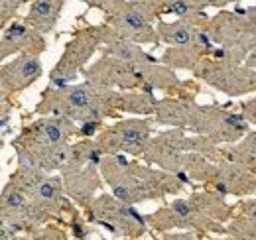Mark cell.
Segmentation results:
<instances>
[{
	"label": "cell",
	"instance_id": "obj_21",
	"mask_svg": "<svg viewBox=\"0 0 256 240\" xmlns=\"http://www.w3.org/2000/svg\"><path fill=\"white\" fill-rule=\"evenodd\" d=\"M64 0H34L30 2V8L24 16V22L40 34L54 32L62 12H64Z\"/></svg>",
	"mask_w": 256,
	"mask_h": 240
},
{
	"label": "cell",
	"instance_id": "obj_8",
	"mask_svg": "<svg viewBox=\"0 0 256 240\" xmlns=\"http://www.w3.org/2000/svg\"><path fill=\"white\" fill-rule=\"evenodd\" d=\"M89 224L102 226L116 240H140L150 232L146 214L134 205L118 201L112 193H100L95 201L83 210Z\"/></svg>",
	"mask_w": 256,
	"mask_h": 240
},
{
	"label": "cell",
	"instance_id": "obj_37",
	"mask_svg": "<svg viewBox=\"0 0 256 240\" xmlns=\"http://www.w3.org/2000/svg\"><path fill=\"white\" fill-rule=\"evenodd\" d=\"M140 240H142V238H140ZM152 240H154V238H152ZM156 240H158V238H156Z\"/></svg>",
	"mask_w": 256,
	"mask_h": 240
},
{
	"label": "cell",
	"instance_id": "obj_24",
	"mask_svg": "<svg viewBox=\"0 0 256 240\" xmlns=\"http://www.w3.org/2000/svg\"><path fill=\"white\" fill-rule=\"evenodd\" d=\"M223 162L256 172V130H250L240 142L232 146H223Z\"/></svg>",
	"mask_w": 256,
	"mask_h": 240
},
{
	"label": "cell",
	"instance_id": "obj_6",
	"mask_svg": "<svg viewBox=\"0 0 256 240\" xmlns=\"http://www.w3.org/2000/svg\"><path fill=\"white\" fill-rule=\"evenodd\" d=\"M203 32L215 44L211 60L228 61L236 65H244L256 42L254 32L244 14V6L240 4L232 8H223L213 14L203 26Z\"/></svg>",
	"mask_w": 256,
	"mask_h": 240
},
{
	"label": "cell",
	"instance_id": "obj_30",
	"mask_svg": "<svg viewBox=\"0 0 256 240\" xmlns=\"http://www.w3.org/2000/svg\"><path fill=\"white\" fill-rule=\"evenodd\" d=\"M234 214H240V216L248 218L256 226V197H250V199H244V201L236 203L234 205Z\"/></svg>",
	"mask_w": 256,
	"mask_h": 240
},
{
	"label": "cell",
	"instance_id": "obj_20",
	"mask_svg": "<svg viewBox=\"0 0 256 240\" xmlns=\"http://www.w3.org/2000/svg\"><path fill=\"white\" fill-rule=\"evenodd\" d=\"M156 32H158L160 42L166 44L168 48H186L201 38L203 28L188 20H174V22L160 20L156 22Z\"/></svg>",
	"mask_w": 256,
	"mask_h": 240
},
{
	"label": "cell",
	"instance_id": "obj_11",
	"mask_svg": "<svg viewBox=\"0 0 256 240\" xmlns=\"http://www.w3.org/2000/svg\"><path fill=\"white\" fill-rule=\"evenodd\" d=\"M193 77L230 98H240L256 92V71L246 65L207 58L197 65Z\"/></svg>",
	"mask_w": 256,
	"mask_h": 240
},
{
	"label": "cell",
	"instance_id": "obj_2",
	"mask_svg": "<svg viewBox=\"0 0 256 240\" xmlns=\"http://www.w3.org/2000/svg\"><path fill=\"white\" fill-rule=\"evenodd\" d=\"M100 176L118 201L134 207L146 201H158L168 195H180L186 187L195 185L188 176L180 178L162 172L138 160H130L128 156H104Z\"/></svg>",
	"mask_w": 256,
	"mask_h": 240
},
{
	"label": "cell",
	"instance_id": "obj_22",
	"mask_svg": "<svg viewBox=\"0 0 256 240\" xmlns=\"http://www.w3.org/2000/svg\"><path fill=\"white\" fill-rule=\"evenodd\" d=\"M102 54L106 56H112L116 60L124 61L128 65H134V67H142V65H152V63H158L160 60H156L152 54H148L146 50H142V46L120 38L116 32L112 30L106 46L102 48Z\"/></svg>",
	"mask_w": 256,
	"mask_h": 240
},
{
	"label": "cell",
	"instance_id": "obj_31",
	"mask_svg": "<svg viewBox=\"0 0 256 240\" xmlns=\"http://www.w3.org/2000/svg\"><path fill=\"white\" fill-rule=\"evenodd\" d=\"M238 108H240V114L246 118V122L256 128V94L248 100H240Z\"/></svg>",
	"mask_w": 256,
	"mask_h": 240
},
{
	"label": "cell",
	"instance_id": "obj_3",
	"mask_svg": "<svg viewBox=\"0 0 256 240\" xmlns=\"http://www.w3.org/2000/svg\"><path fill=\"white\" fill-rule=\"evenodd\" d=\"M77 124L60 116H38L24 124L20 134L10 140L16 166L38 168L46 174H62L71 158V138Z\"/></svg>",
	"mask_w": 256,
	"mask_h": 240
},
{
	"label": "cell",
	"instance_id": "obj_9",
	"mask_svg": "<svg viewBox=\"0 0 256 240\" xmlns=\"http://www.w3.org/2000/svg\"><path fill=\"white\" fill-rule=\"evenodd\" d=\"M188 130L195 136L209 138L217 146H232L250 132V124L240 112L226 106L199 104Z\"/></svg>",
	"mask_w": 256,
	"mask_h": 240
},
{
	"label": "cell",
	"instance_id": "obj_19",
	"mask_svg": "<svg viewBox=\"0 0 256 240\" xmlns=\"http://www.w3.org/2000/svg\"><path fill=\"white\" fill-rule=\"evenodd\" d=\"M199 102L182 96H164L158 98L154 124L166 126L168 130H188Z\"/></svg>",
	"mask_w": 256,
	"mask_h": 240
},
{
	"label": "cell",
	"instance_id": "obj_18",
	"mask_svg": "<svg viewBox=\"0 0 256 240\" xmlns=\"http://www.w3.org/2000/svg\"><path fill=\"white\" fill-rule=\"evenodd\" d=\"M215 52V44L209 40V36L203 32L201 38L186 48H168L160 58V63L170 67V69H186V71H195L197 65L203 60L211 58V54Z\"/></svg>",
	"mask_w": 256,
	"mask_h": 240
},
{
	"label": "cell",
	"instance_id": "obj_15",
	"mask_svg": "<svg viewBox=\"0 0 256 240\" xmlns=\"http://www.w3.org/2000/svg\"><path fill=\"white\" fill-rule=\"evenodd\" d=\"M48 48L44 34L30 28L24 20H14L6 28H2L0 34V58L2 63H6L8 58H18V56H36L44 54Z\"/></svg>",
	"mask_w": 256,
	"mask_h": 240
},
{
	"label": "cell",
	"instance_id": "obj_13",
	"mask_svg": "<svg viewBox=\"0 0 256 240\" xmlns=\"http://www.w3.org/2000/svg\"><path fill=\"white\" fill-rule=\"evenodd\" d=\"M188 130H164L154 134V138L150 140L148 148L144 152L142 160L148 166H156L162 172L174 174V176H186L184 168H186V158L190 154V134H186Z\"/></svg>",
	"mask_w": 256,
	"mask_h": 240
},
{
	"label": "cell",
	"instance_id": "obj_36",
	"mask_svg": "<svg viewBox=\"0 0 256 240\" xmlns=\"http://www.w3.org/2000/svg\"><path fill=\"white\" fill-rule=\"evenodd\" d=\"M20 240H32V238H30V236H22Z\"/></svg>",
	"mask_w": 256,
	"mask_h": 240
},
{
	"label": "cell",
	"instance_id": "obj_27",
	"mask_svg": "<svg viewBox=\"0 0 256 240\" xmlns=\"http://www.w3.org/2000/svg\"><path fill=\"white\" fill-rule=\"evenodd\" d=\"M24 4H26L24 0H2L0 2V24H2V28H6L10 22L16 20V14Z\"/></svg>",
	"mask_w": 256,
	"mask_h": 240
},
{
	"label": "cell",
	"instance_id": "obj_1",
	"mask_svg": "<svg viewBox=\"0 0 256 240\" xmlns=\"http://www.w3.org/2000/svg\"><path fill=\"white\" fill-rule=\"evenodd\" d=\"M234 216V205L207 189L188 197H176L146 214L150 232H195L199 236H226V224Z\"/></svg>",
	"mask_w": 256,
	"mask_h": 240
},
{
	"label": "cell",
	"instance_id": "obj_12",
	"mask_svg": "<svg viewBox=\"0 0 256 240\" xmlns=\"http://www.w3.org/2000/svg\"><path fill=\"white\" fill-rule=\"evenodd\" d=\"M85 81L93 83L100 89L106 90H118V92H134L142 90L144 92V77L140 75L138 67L128 65L124 61L116 60L112 56L102 54L96 61H93L85 73Z\"/></svg>",
	"mask_w": 256,
	"mask_h": 240
},
{
	"label": "cell",
	"instance_id": "obj_32",
	"mask_svg": "<svg viewBox=\"0 0 256 240\" xmlns=\"http://www.w3.org/2000/svg\"><path fill=\"white\" fill-rule=\"evenodd\" d=\"M158 240H203V236H199L195 232H168V234L158 236ZM209 240H232V238L223 236V238H209Z\"/></svg>",
	"mask_w": 256,
	"mask_h": 240
},
{
	"label": "cell",
	"instance_id": "obj_29",
	"mask_svg": "<svg viewBox=\"0 0 256 240\" xmlns=\"http://www.w3.org/2000/svg\"><path fill=\"white\" fill-rule=\"evenodd\" d=\"M32 240H67V234L62 226L58 224H48V226H42L38 228L36 232L30 234Z\"/></svg>",
	"mask_w": 256,
	"mask_h": 240
},
{
	"label": "cell",
	"instance_id": "obj_7",
	"mask_svg": "<svg viewBox=\"0 0 256 240\" xmlns=\"http://www.w3.org/2000/svg\"><path fill=\"white\" fill-rule=\"evenodd\" d=\"M112 28L108 24H85L73 30L71 40L65 44L64 54L50 71V85L56 89H65L75 83L79 75L85 73L89 61L100 48L106 46Z\"/></svg>",
	"mask_w": 256,
	"mask_h": 240
},
{
	"label": "cell",
	"instance_id": "obj_34",
	"mask_svg": "<svg viewBox=\"0 0 256 240\" xmlns=\"http://www.w3.org/2000/svg\"><path fill=\"white\" fill-rule=\"evenodd\" d=\"M20 238H22V236H20L12 226L0 222V240H20Z\"/></svg>",
	"mask_w": 256,
	"mask_h": 240
},
{
	"label": "cell",
	"instance_id": "obj_4",
	"mask_svg": "<svg viewBox=\"0 0 256 240\" xmlns=\"http://www.w3.org/2000/svg\"><path fill=\"white\" fill-rule=\"evenodd\" d=\"M122 92L106 90L89 81L75 83L65 89L48 85L40 92V100L34 112L40 116H60L75 124L102 122L104 118H116L120 114Z\"/></svg>",
	"mask_w": 256,
	"mask_h": 240
},
{
	"label": "cell",
	"instance_id": "obj_33",
	"mask_svg": "<svg viewBox=\"0 0 256 240\" xmlns=\"http://www.w3.org/2000/svg\"><path fill=\"white\" fill-rule=\"evenodd\" d=\"M12 114V102L10 100H2V112H0V128H2V138H6L8 134V120Z\"/></svg>",
	"mask_w": 256,
	"mask_h": 240
},
{
	"label": "cell",
	"instance_id": "obj_5",
	"mask_svg": "<svg viewBox=\"0 0 256 240\" xmlns=\"http://www.w3.org/2000/svg\"><path fill=\"white\" fill-rule=\"evenodd\" d=\"M89 8H98L108 24L120 38L138 46L160 44L156 22L162 20V0H91Z\"/></svg>",
	"mask_w": 256,
	"mask_h": 240
},
{
	"label": "cell",
	"instance_id": "obj_17",
	"mask_svg": "<svg viewBox=\"0 0 256 240\" xmlns=\"http://www.w3.org/2000/svg\"><path fill=\"white\" fill-rule=\"evenodd\" d=\"M209 187L211 191L223 195L224 199L228 195L250 199V197H256V172H250L230 162H221L217 166L215 180L211 181Z\"/></svg>",
	"mask_w": 256,
	"mask_h": 240
},
{
	"label": "cell",
	"instance_id": "obj_16",
	"mask_svg": "<svg viewBox=\"0 0 256 240\" xmlns=\"http://www.w3.org/2000/svg\"><path fill=\"white\" fill-rule=\"evenodd\" d=\"M60 176L64 180L65 195L83 210L98 197L96 193L102 189V183H104L100 176V168L96 166L69 168V170H64Z\"/></svg>",
	"mask_w": 256,
	"mask_h": 240
},
{
	"label": "cell",
	"instance_id": "obj_10",
	"mask_svg": "<svg viewBox=\"0 0 256 240\" xmlns=\"http://www.w3.org/2000/svg\"><path fill=\"white\" fill-rule=\"evenodd\" d=\"M152 132L154 122L150 118H120L104 126L95 142L104 156H128L138 160L154 138Z\"/></svg>",
	"mask_w": 256,
	"mask_h": 240
},
{
	"label": "cell",
	"instance_id": "obj_25",
	"mask_svg": "<svg viewBox=\"0 0 256 240\" xmlns=\"http://www.w3.org/2000/svg\"><path fill=\"white\" fill-rule=\"evenodd\" d=\"M217 166L215 162L190 152L188 158H186V168H184V174L193 181V183H203V185H211V181L215 180V174H217Z\"/></svg>",
	"mask_w": 256,
	"mask_h": 240
},
{
	"label": "cell",
	"instance_id": "obj_23",
	"mask_svg": "<svg viewBox=\"0 0 256 240\" xmlns=\"http://www.w3.org/2000/svg\"><path fill=\"white\" fill-rule=\"evenodd\" d=\"M209 6L211 0H162V20L164 16H176L178 20H188L203 28L211 18L205 14Z\"/></svg>",
	"mask_w": 256,
	"mask_h": 240
},
{
	"label": "cell",
	"instance_id": "obj_35",
	"mask_svg": "<svg viewBox=\"0 0 256 240\" xmlns=\"http://www.w3.org/2000/svg\"><path fill=\"white\" fill-rule=\"evenodd\" d=\"M244 14H246V18H248V22H250V28H252L254 38H256V4L244 6Z\"/></svg>",
	"mask_w": 256,
	"mask_h": 240
},
{
	"label": "cell",
	"instance_id": "obj_26",
	"mask_svg": "<svg viewBox=\"0 0 256 240\" xmlns=\"http://www.w3.org/2000/svg\"><path fill=\"white\" fill-rule=\"evenodd\" d=\"M226 236L232 240H256V226L248 218L234 214L226 224Z\"/></svg>",
	"mask_w": 256,
	"mask_h": 240
},
{
	"label": "cell",
	"instance_id": "obj_28",
	"mask_svg": "<svg viewBox=\"0 0 256 240\" xmlns=\"http://www.w3.org/2000/svg\"><path fill=\"white\" fill-rule=\"evenodd\" d=\"M67 226L71 228L73 238L75 240H87L91 234H93V228H89V222H87L85 214H81V212H79V214H75Z\"/></svg>",
	"mask_w": 256,
	"mask_h": 240
},
{
	"label": "cell",
	"instance_id": "obj_14",
	"mask_svg": "<svg viewBox=\"0 0 256 240\" xmlns=\"http://www.w3.org/2000/svg\"><path fill=\"white\" fill-rule=\"evenodd\" d=\"M44 75V63L36 56H18L0 65V100H10L14 94L32 87Z\"/></svg>",
	"mask_w": 256,
	"mask_h": 240
}]
</instances>
